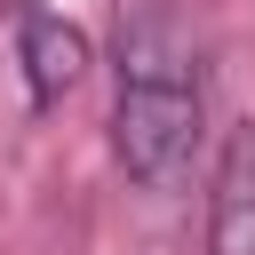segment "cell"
<instances>
[{"mask_svg": "<svg viewBox=\"0 0 255 255\" xmlns=\"http://www.w3.org/2000/svg\"><path fill=\"white\" fill-rule=\"evenodd\" d=\"M199 64L159 8L120 32V104H112V159L143 191H175L199 151Z\"/></svg>", "mask_w": 255, "mask_h": 255, "instance_id": "obj_1", "label": "cell"}, {"mask_svg": "<svg viewBox=\"0 0 255 255\" xmlns=\"http://www.w3.org/2000/svg\"><path fill=\"white\" fill-rule=\"evenodd\" d=\"M16 64H24V88H32V104L48 112V104H64L80 80H88V32L80 24H64L56 8H16Z\"/></svg>", "mask_w": 255, "mask_h": 255, "instance_id": "obj_2", "label": "cell"}, {"mask_svg": "<svg viewBox=\"0 0 255 255\" xmlns=\"http://www.w3.org/2000/svg\"><path fill=\"white\" fill-rule=\"evenodd\" d=\"M0 8H24V0H0Z\"/></svg>", "mask_w": 255, "mask_h": 255, "instance_id": "obj_4", "label": "cell"}, {"mask_svg": "<svg viewBox=\"0 0 255 255\" xmlns=\"http://www.w3.org/2000/svg\"><path fill=\"white\" fill-rule=\"evenodd\" d=\"M207 255H255V120L223 135L215 191H207Z\"/></svg>", "mask_w": 255, "mask_h": 255, "instance_id": "obj_3", "label": "cell"}]
</instances>
